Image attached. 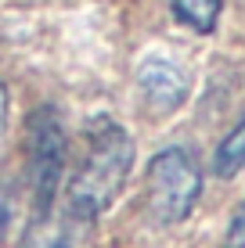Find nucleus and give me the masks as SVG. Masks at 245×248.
<instances>
[{"mask_svg": "<svg viewBox=\"0 0 245 248\" xmlns=\"http://www.w3.org/2000/svg\"><path fill=\"white\" fill-rule=\"evenodd\" d=\"M242 169H245V115L238 119V126H234L213 151V173L220 176V180H231Z\"/></svg>", "mask_w": 245, "mask_h": 248, "instance_id": "nucleus-5", "label": "nucleus"}, {"mask_svg": "<svg viewBox=\"0 0 245 248\" xmlns=\"http://www.w3.org/2000/svg\"><path fill=\"white\" fill-rule=\"evenodd\" d=\"M170 11L177 15V22H184L195 32H213L216 18L224 11V0H170Z\"/></svg>", "mask_w": 245, "mask_h": 248, "instance_id": "nucleus-6", "label": "nucleus"}, {"mask_svg": "<svg viewBox=\"0 0 245 248\" xmlns=\"http://www.w3.org/2000/svg\"><path fill=\"white\" fill-rule=\"evenodd\" d=\"M137 90L141 97H145V105L151 108L155 115H170L177 108L188 101V76H184V68L170 62V58H159L151 54L145 62L137 65Z\"/></svg>", "mask_w": 245, "mask_h": 248, "instance_id": "nucleus-4", "label": "nucleus"}, {"mask_svg": "<svg viewBox=\"0 0 245 248\" xmlns=\"http://www.w3.org/2000/svg\"><path fill=\"white\" fill-rule=\"evenodd\" d=\"M148 212L155 223L173 227L195 212L202 194V169L188 148H163L148 162Z\"/></svg>", "mask_w": 245, "mask_h": 248, "instance_id": "nucleus-2", "label": "nucleus"}, {"mask_svg": "<svg viewBox=\"0 0 245 248\" xmlns=\"http://www.w3.org/2000/svg\"><path fill=\"white\" fill-rule=\"evenodd\" d=\"M69 169V137L54 108H36L29 115V184H33V216H47L62 191Z\"/></svg>", "mask_w": 245, "mask_h": 248, "instance_id": "nucleus-3", "label": "nucleus"}, {"mask_svg": "<svg viewBox=\"0 0 245 248\" xmlns=\"http://www.w3.org/2000/svg\"><path fill=\"white\" fill-rule=\"evenodd\" d=\"M133 137L115 119L94 115L83 130V155L65 184V212L83 227H94L98 216L119 198L133 169Z\"/></svg>", "mask_w": 245, "mask_h": 248, "instance_id": "nucleus-1", "label": "nucleus"}, {"mask_svg": "<svg viewBox=\"0 0 245 248\" xmlns=\"http://www.w3.org/2000/svg\"><path fill=\"white\" fill-rule=\"evenodd\" d=\"M224 248H245V198H242V205H238V209H234L231 223H227Z\"/></svg>", "mask_w": 245, "mask_h": 248, "instance_id": "nucleus-7", "label": "nucleus"}, {"mask_svg": "<svg viewBox=\"0 0 245 248\" xmlns=\"http://www.w3.org/2000/svg\"><path fill=\"white\" fill-rule=\"evenodd\" d=\"M11 219H15V194H11L7 184H0V241L11 230Z\"/></svg>", "mask_w": 245, "mask_h": 248, "instance_id": "nucleus-8", "label": "nucleus"}, {"mask_svg": "<svg viewBox=\"0 0 245 248\" xmlns=\"http://www.w3.org/2000/svg\"><path fill=\"white\" fill-rule=\"evenodd\" d=\"M7 133V87L0 83V140H4Z\"/></svg>", "mask_w": 245, "mask_h": 248, "instance_id": "nucleus-9", "label": "nucleus"}]
</instances>
